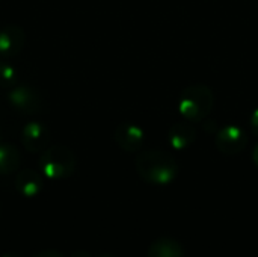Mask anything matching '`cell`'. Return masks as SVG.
Returning a JSON list of instances; mask_svg holds the SVG:
<instances>
[{
  "label": "cell",
  "mask_w": 258,
  "mask_h": 257,
  "mask_svg": "<svg viewBox=\"0 0 258 257\" xmlns=\"http://www.w3.org/2000/svg\"><path fill=\"white\" fill-rule=\"evenodd\" d=\"M14 186H15V189H17V192L20 195H23L26 198H33L42 191L44 180H42V176L38 171L26 168V170H21L15 176Z\"/></svg>",
  "instance_id": "obj_9"
},
{
  "label": "cell",
  "mask_w": 258,
  "mask_h": 257,
  "mask_svg": "<svg viewBox=\"0 0 258 257\" xmlns=\"http://www.w3.org/2000/svg\"><path fill=\"white\" fill-rule=\"evenodd\" d=\"M50 142V132L39 121L27 123L21 130V144L29 153H42Z\"/></svg>",
  "instance_id": "obj_7"
},
{
  "label": "cell",
  "mask_w": 258,
  "mask_h": 257,
  "mask_svg": "<svg viewBox=\"0 0 258 257\" xmlns=\"http://www.w3.org/2000/svg\"><path fill=\"white\" fill-rule=\"evenodd\" d=\"M251 130L255 136H258V109H255L251 115Z\"/></svg>",
  "instance_id": "obj_14"
},
{
  "label": "cell",
  "mask_w": 258,
  "mask_h": 257,
  "mask_svg": "<svg viewBox=\"0 0 258 257\" xmlns=\"http://www.w3.org/2000/svg\"><path fill=\"white\" fill-rule=\"evenodd\" d=\"M74 153L62 145L50 147L42 151L39 158V168L42 174L51 180H62L70 177L76 171Z\"/></svg>",
  "instance_id": "obj_3"
},
{
  "label": "cell",
  "mask_w": 258,
  "mask_h": 257,
  "mask_svg": "<svg viewBox=\"0 0 258 257\" xmlns=\"http://www.w3.org/2000/svg\"><path fill=\"white\" fill-rule=\"evenodd\" d=\"M139 177L156 186H165L175 180L178 174V164L172 155L163 150H147L138 155L135 161Z\"/></svg>",
  "instance_id": "obj_1"
},
{
  "label": "cell",
  "mask_w": 258,
  "mask_h": 257,
  "mask_svg": "<svg viewBox=\"0 0 258 257\" xmlns=\"http://www.w3.org/2000/svg\"><path fill=\"white\" fill-rule=\"evenodd\" d=\"M2 257H21V256H18V254H15V253H8V254H3Z\"/></svg>",
  "instance_id": "obj_18"
},
{
  "label": "cell",
  "mask_w": 258,
  "mask_h": 257,
  "mask_svg": "<svg viewBox=\"0 0 258 257\" xmlns=\"http://www.w3.org/2000/svg\"><path fill=\"white\" fill-rule=\"evenodd\" d=\"M11 106L21 114H36L42 108L39 92L29 85H15L8 94Z\"/></svg>",
  "instance_id": "obj_4"
},
{
  "label": "cell",
  "mask_w": 258,
  "mask_h": 257,
  "mask_svg": "<svg viewBox=\"0 0 258 257\" xmlns=\"http://www.w3.org/2000/svg\"><path fill=\"white\" fill-rule=\"evenodd\" d=\"M98 257H115V256H112V254H101V256H98Z\"/></svg>",
  "instance_id": "obj_19"
},
{
  "label": "cell",
  "mask_w": 258,
  "mask_h": 257,
  "mask_svg": "<svg viewBox=\"0 0 258 257\" xmlns=\"http://www.w3.org/2000/svg\"><path fill=\"white\" fill-rule=\"evenodd\" d=\"M252 161H254V164L258 167V144L255 145L254 151H252Z\"/></svg>",
  "instance_id": "obj_16"
},
{
  "label": "cell",
  "mask_w": 258,
  "mask_h": 257,
  "mask_svg": "<svg viewBox=\"0 0 258 257\" xmlns=\"http://www.w3.org/2000/svg\"><path fill=\"white\" fill-rule=\"evenodd\" d=\"M20 167V153L14 145L0 144V174H11Z\"/></svg>",
  "instance_id": "obj_12"
},
{
  "label": "cell",
  "mask_w": 258,
  "mask_h": 257,
  "mask_svg": "<svg viewBox=\"0 0 258 257\" xmlns=\"http://www.w3.org/2000/svg\"><path fill=\"white\" fill-rule=\"evenodd\" d=\"M215 95L206 85H192L181 91L178 98V111L190 123L203 121L213 109Z\"/></svg>",
  "instance_id": "obj_2"
},
{
  "label": "cell",
  "mask_w": 258,
  "mask_h": 257,
  "mask_svg": "<svg viewBox=\"0 0 258 257\" xmlns=\"http://www.w3.org/2000/svg\"><path fill=\"white\" fill-rule=\"evenodd\" d=\"M33 257H63L59 251H54V250H44V251H39L36 253Z\"/></svg>",
  "instance_id": "obj_15"
},
{
  "label": "cell",
  "mask_w": 258,
  "mask_h": 257,
  "mask_svg": "<svg viewBox=\"0 0 258 257\" xmlns=\"http://www.w3.org/2000/svg\"><path fill=\"white\" fill-rule=\"evenodd\" d=\"M195 139H197V130L187 120L174 124L168 132V141L171 147H174L175 150L189 148L195 142Z\"/></svg>",
  "instance_id": "obj_10"
},
{
  "label": "cell",
  "mask_w": 258,
  "mask_h": 257,
  "mask_svg": "<svg viewBox=\"0 0 258 257\" xmlns=\"http://www.w3.org/2000/svg\"><path fill=\"white\" fill-rule=\"evenodd\" d=\"M71 257H91L86 251H77V253H74Z\"/></svg>",
  "instance_id": "obj_17"
},
{
  "label": "cell",
  "mask_w": 258,
  "mask_h": 257,
  "mask_svg": "<svg viewBox=\"0 0 258 257\" xmlns=\"http://www.w3.org/2000/svg\"><path fill=\"white\" fill-rule=\"evenodd\" d=\"M215 145L224 155H239L246 148L248 136L245 130L239 126H225L216 133Z\"/></svg>",
  "instance_id": "obj_5"
},
{
  "label": "cell",
  "mask_w": 258,
  "mask_h": 257,
  "mask_svg": "<svg viewBox=\"0 0 258 257\" xmlns=\"http://www.w3.org/2000/svg\"><path fill=\"white\" fill-rule=\"evenodd\" d=\"M147 257H186V254L178 241L172 238H159L150 245Z\"/></svg>",
  "instance_id": "obj_11"
},
{
  "label": "cell",
  "mask_w": 258,
  "mask_h": 257,
  "mask_svg": "<svg viewBox=\"0 0 258 257\" xmlns=\"http://www.w3.org/2000/svg\"><path fill=\"white\" fill-rule=\"evenodd\" d=\"M18 80V73L12 65L0 64V86L2 88H14Z\"/></svg>",
  "instance_id": "obj_13"
},
{
  "label": "cell",
  "mask_w": 258,
  "mask_h": 257,
  "mask_svg": "<svg viewBox=\"0 0 258 257\" xmlns=\"http://www.w3.org/2000/svg\"><path fill=\"white\" fill-rule=\"evenodd\" d=\"M26 35L20 26L11 24L0 29V55L2 56H15L24 47Z\"/></svg>",
  "instance_id": "obj_8"
},
{
  "label": "cell",
  "mask_w": 258,
  "mask_h": 257,
  "mask_svg": "<svg viewBox=\"0 0 258 257\" xmlns=\"http://www.w3.org/2000/svg\"><path fill=\"white\" fill-rule=\"evenodd\" d=\"M113 139L121 150H124L127 153H136L144 145L145 133L138 124L125 121V123H121L116 126Z\"/></svg>",
  "instance_id": "obj_6"
}]
</instances>
